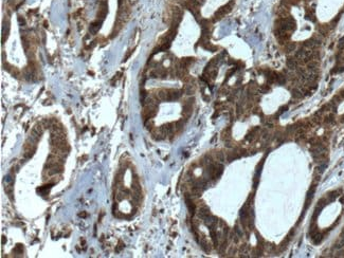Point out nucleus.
I'll return each mask as SVG.
<instances>
[{
	"label": "nucleus",
	"instance_id": "obj_13",
	"mask_svg": "<svg viewBox=\"0 0 344 258\" xmlns=\"http://www.w3.org/2000/svg\"><path fill=\"white\" fill-rule=\"evenodd\" d=\"M341 195V190H332V192H330V193L328 194L327 196H326V199H327V201L329 203L332 202V201H335V200L337 199L338 197Z\"/></svg>",
	"mask_w": 344,
	"mask_h": 258
},
{
	"label": "nucleus",
	"instance_id": "obj_3",
	"mask_svg": "<svg viewBox=\"0 0 344 258\" xmlns=\"http://www.w3.org/2000/svg\"><path fill=\"white\" fill-rule=\"evenodd\" d=\"M316 190H317V183L313 184V185H311V187H310L309 190H308L307 196H306V202H305V206H304V213H305V211L309 207V205H310V202L312 201L313 196H315Z\"/></svg>",
	"mask_w": 344,
	"mask_h": 258
},
{
	"label": "nucleus",
	"instance_id": "obj_12",
	"mask_svg": "<svg viewBox=\"0 0 344 258\" xmlns=\"http://www.w3.org/2000/svg\"><path fill=\"white\" fill-rule=\"evenodd\" d=\"M287 83V75H284L283 73H276L275 77V84L280 86H284Z\"/></svg>",
	"mask_w": 344,
	"mask_h": 258
},
{
	"label": "nucleus",
	"instance_id": "obj_5",
	"mask_svg": "<svg viewBox=\"0 0 344 258\" xmlns=\"http://www.w3.org/2000/svg\"><path fill=\"white\" fill-rule=\"evenodd\" d=\"M184 198H185V204H187V206L189 212H190L191 215H194V214H195V211H196V205H195V203L193 202L192 197H191L189 194H185Z\"/></svg>",
	"mask_w": 344,
	"mask_h": 258
},
{
	"label": "nucleus",
	"instance_id": "obj_11",
	"mask_svg": "<svg viewBox=\"0 0 344 258\" xmlns=\"http://www.w3.org/2000/svg\"><path fill=\"white\" fill-rule=\"evenodd\" d=\"M102 21H98V20H95L94 22H92L91 24H90V28H89V31H90V33L91 34H96V33L98 32V30L101 29V26H102Z\"/></svg>",
	"mask_w": 344,
	"mask_h": 258
},
{
	"label": "nucleus",
	"instance_id": "obj_16",
	"mask_svg": "<svg viewBox=\"0 0 344 258\" xmlns=\"http://www.w3.org/2000/svg\"><path fill=\"white\" fill-rule=\"evenodd\" d=\"M305 16H306V19L310 20V21H313V22L317 20L316 19V16H315V11L311 10V9H307V10H306V15H305Z\"/></svg>",
	"mask_w": 344,
	"mask_h": 258
},
{
	"label": "nucleus",
	"instance_id": "obj_6",
	"mask_svg": "<svg viewBox=\"0 0 344 258\" xmlns=\"http://www.w3.org/2000/svg\"><path fill=\"white\" fill-rule=\"evenodd\" d=\"M200 243V245H201V248H202V250L206 253H210L211 250H212V246H211L210 242L208 241L206 239V237H204V235H201L200 236V239L198 240Z\"/></svg>",
	"mask_w": 344,
	"mask_h": 258
},
{
	"label": "nucleus",
	"instance_id": "obj_7",
	"mask_svg": "<svg viewBox=\"0 0 344 258\" xmlns=\"http://www.w3.org/2000/svg\"><path fill=\"white\" fill-rule=\"evenodd\" d=\"M9 33H10V20L9 18H5L3 21V29H2V43L7 40V36H9Z\"/></svg>",
	"mask_w": 344,
	"mask_h": 258
},
{
	"label": "nucleus",
	"instance_id": "obj_20",
	"mask_svg": "<svg viewBox=\"0 0 344 258\" xmlns=\"http://www.w3.org/2000/svg\"><path fill=\"white\" fill-rule=\"evenodd\" d=\"M323 122H324L325 124H332L335 122V115L332 113H329L327 116H325Z\"/></svg>",
	"mask_w": 344,
	"mask_h": 258
},
{
	"label": "nucleus",
	"instance_id": "obj_26",
	"mask_svg": "<svg viewBox=\"0 0 344 258\" xmlns=\"http://www.w3.org/2000/svg\"><path fill=\"white\" fill-rule=\"evenodd\" d=\"M14 253H18V254H23V246L22 244H17L14 249Z\"/></svg>",
	"mask_w": 344,
	"mask_h": 258
},
{
	"label": "nucleus",
	"instance_id": "obj_22",
	"mask_svg": "<svg viewBox=\"0 0 344 258\" xmlns=\"http://www.w3.org/2000/svg\"><path fill=\"white\" fill-rule=\"evenodd\" d=\"M215 159H216V161L223 162V161L225 160V154H223V151H217V152H215Z\"/></svg>",
	"mask_w": 344,
	"mask_h": 258
},
{
	"label": "nucleus",
	"instance_id": "obj_27",
	"mask_svg": "<svg viewBox=\"0 0 344 258\" xmlns=\"http://www.w3.org/2000/svg\"><path fill=\"white\" fill-rule=\"evenodd\" d=\"M234 232H235L236 234H237V235H238L239 237H240V238L243 237V235H244L243 232H242V230L239 229V228H238L237 225H235V228H234Z\"/></svg>",
	"mask_w": 344,
	"mask_h": 258
},
{
	"label": "nucleus",
	"instance_id": "obj_25",
	"mask_svg": "<svg viewBox=\"0 0 344 258\" xmlns=\"http://www.w3.org/2000/svg\"><path fill=\"white\" fill-rule=\"evenodd\" d=\"M10 73L14 76V77H18V76L20 75V71L16 68V67H13V68H12V70H11Z\"/></svg>",
	"mask_w": 344,
	"mask_h": 258
},
{
	"label": "nucleus",
	"instance_id": "obj_23",
	"mask_svg": "<svg viewBox=\"0 0 344 258\" xmlns=\"http://www.w3.org/2000/svg\"><path fill=\"white\" fill-rule=\"evenodd\" d=\"M4 190H5V193H7V195L9 196V198L12 200V195H13V187L11 186V185H7Z\"/></svg>",
	"mask_w": 344,
	"mask_h": 258
},
{
	"label": "nucleus",
	"instance_id": "obj_18",
	"mask_svg": "<svg viewBox=\"0 0 344 258\" xmlns=\"http://www.w3.org/2000/svg\"><path fill=\"white\" fill-rule=\"evenodd\" d=\"M32 130H34L36 133H38L39 135H41V134L43 133V130H45V127H43V125L40 123V124H36L34 127H33Z\"/></svg>",
	"mask_w": 344,
	"mask_h": 258
},
{
	"label": "nucleus",
	"instance_id": "obj_21",
	"mask_svg": "<svg viewBox=\"0 0 344 258\" xmlns=\"http://www.w3.org/2000/svg\"><path fill=\"white\" fill-rule=\"evenodd\" d=\"M270 91H271V87H270L269 84H265V85H263L261 87V92H262L263 94H266V93H268Z\"/></svg>",
	"mask_w": 344,
	"mask_h": 258
},
{
	"label": "nucleus",
	"instance_id": "obj_1",
	"mask_svg": "<svg viewBox=\"0 0 344 258\" xmlns=\"http://www.w3.org/2000/svg\"><path fill=\"white\" fill-rule=\"evenodd\" d=\"M233 7H234V0H231L230 2H228L227 4L223 5L221 7H219L218 10L214 13L213 15V21H217V20H220L223 17H225L227 14H229L231 11H232Z\"/></svg>",
	"mask_w": 344,
	"mask_h": 258
},
{
	"label": "nucleus",
	"instance_id": "obj_9",
	"mask_svg": "<svg viewBox=\"0 0 344 258\" xmlns=\"http://www.w3.org/2000/svg\"><path fill=\"white\" fill-rule=\"evenodd\" d=\"M276 14L279 15V17L289 16V7L288 5H285V4H282V5L279 7V9L276 10Z\"/></svg>",
	"mask_w": 344,
	"mask_h": 258
},
{
	"label": "nucleus",
	"instance_id": "obj_8",
	"mask_svg": "<svg viewBox=\"0 0 344 258\" xmlns=\"http://www.w3.org/2000/svg\"><path fill=\"white\" fill-rule=\"evenodd\" d=\"M197 215H198V217H199L200 219H204L206 218L208 216L211 215L210 213V209H209V207H206V205H202L201 207H199V209H198V213H197Z\"/></svg>",
	"mask_w": 344,
	"mask_h": 258
},
{
	"label": "nucleus",
	"instance_id": "obj_28",
	"mask_svg": "<svg viewBox=\"0 0 344 258\" xmlns=\"http://www.w3.org/2000/svg\"><path fill=\"white\" fill-rule=\"evenodd\" d=\"M132 52H134V50H129V52H128L127 54H126V56L124 57V59H123V60H124V62H125V60H127L128 57H129V56H130L131 54H132Z\"/></svg>",
	"mask_w": 344,
	"mask_h": 258
},
{
	"label": "nucleus",
	"instance_id": "obj_24",
	"mask_svg": "<svg viewBox=\"0 0 344 258\" xmlns=\"http://www.w3.org/2000/svg\"><path fill=\"white\" fill-rule=\"evenodd\" d=\"M287 109H288V106H287V105H284V106H282V107L279 109V111L275 113V116H278V115L280 116V115L283 114V113H284V112H285Z\"/></svg>",
	"mask_w": 344,
	"mask_h": 258
},
{
	"label": "nucleus",
	"instance_id": "obj_10",
	"mask_svg": "<svg viewBox=\"0 0 344 258\" xmlns=\"http://www.w3.org/2000/svg\"><path fill=\"white\" fill-rule=\"evenodd\" d=\"M286 64H287V68L288 69H290V70H295V69L298 68L299 62H298V59L293 56V57H288L287 60H286Z\"/></svg>",
	"mask_w": 344,
	"mask_h": 258
},
{
	"label": "nucleus",
	"instance_id": "obj_2",
	"mask_svg": "<svg viewBox=\"0 0 344 258\" xmlns=\"http://www.w3.org/2000/svg\"><path fill=\"white\" fill-rule=\"evenodd\" d=\"M107 13H108V3H107V0H101L100 9H98V12L96 14V20L103 22Z\"/></svg>",
	"mask_w": 344,
	"mask_h": 258
},
{
	"label": "nucleus",
	"instance_id": "obj_30",
	"mask_svg": "<svg viewBox=\"0 0 344 258\" xmlns=\"http://www.w3.org/2000/svg\"><path fill=\"white\" fill-rule=\"evenodd\" d=\"M123 1H124V0H119V5H120V7L122 5V3H123Z\"/></svg>",
	"mask_w": 344,
	"mask_h": 258
},
{
	"label": "nucleus",
	"instance_id": "obj_19",
	"mask_svg": "<svg viewBox=\"0 0 344 258\" xmlns=\"http://www.w3.org/2000/svg\"><path fill=\"white\" fill-rule=\"evenodd\" d=\"M343 246H344V234H342V235L340 236V238L338 239V241L336 242L335 248L340 249V248H343Z\"/></svg>",
	"mask_w": 344,
	"mask_h": 258
},
{
	"label": "nucleus",
	"instance_id": "obj_14",
	"mask_svg": "<svg viewBox=\"0 0 344 258\" xmlns=\"http://www.w3.org/2000/svg\"><path fill=\"white\" fill-rule=\"evenodd\" d=\"M297 48V43H292V41H287V43L284 45V50H285L286 53H291L293 52Z\"/></svg>",
	"mask_w": 344,
	"mask_h": 258
},
{
	"label": "nucleus",
	"instance_id": "obj_29",
	"mask_svg": "<svg viewBox=\"0 0 344 258\" xmlns=\"http://www.w3.org/2000/svg\"><path fill=\"white\" fill-rule=\"evenodd\" d=\"M87 214L86 213H79V217H86Z\"/></svg>",
	"mask_w": 344,
	"mask_h": 258
},
{
	"label": "nucleus",
	"instance_id": "obj_15",
	"mask_svg": "<svg viewBox=\"0 0 344 258\" xmlns=\"http://www.w3.org/2000/svg\"><path fill=\"white\" fill-rule=\"evenodd\" d=\"M183 92L187 95H192L195 93V86L192 84H185L183 86Z\"/></svg>",
	"mask_w": 344,
	"mask_h": 258
},
{
	"label": "nucleus",
	"instance_id": "obj_31",
	"mask_svg": "<svg viewBox=\"0 0 344 258\" xmlns=\"http://www.w3.org/2000/svg\"><path fill=\"white\" fill-rule=\"evenodd\" d=\"M4 242H7V238H4V236H3V238H2V243H4Z\"/></svg>",
	"mask_w": 344,
	"mask_h": 258
},
{
	"label": "nucleus",
	"instance_id": "obj_4",
	"mask_svg": "<svg viewBox=\"0 0 344 258\" xmlns=\"http://www.w3.org/2000/svg\"><path fill=\"white\" fill-rule=\"evenodd\" d=\"M182 95V92L180 90H177V89H167V101L166 102H172V101H176L178 98H180V96Z\"/></svg>",
	"mask_w": 344,
	"mask_h": 258
},
{
	"label": "nucleus",
	"instance_id": "obj_17",
	"mask_svg": "<svg viewBox=\"0 0 344 258\" xmlns=\"http://www.w3.org/2000/svg\"><path fill=\"white\" fill-rule=\"evenodd\" d=\"M202 192H203V188L195 186V185H193V187L191 188V193H192V195H193V196H196V197H199L200 195L202 194Z\"/></svg>",
	"mask_w": 344,
	"mask_h": 258
}]
</instances>
